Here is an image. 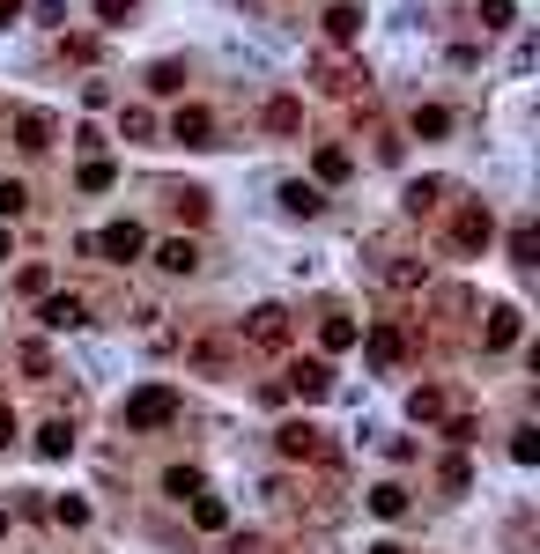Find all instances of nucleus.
Listing matches in <instances>:
<instances>
[{
    "label": "nucleus",
    "instance_id": "f257e3e1",
    "mask_svg": "<svg viewBox=\"0 0 540 554\" xmlns=\"http://www.w3.org/2000/svg\"><path fill=\"white\" fill-rule=\"evenodd\" d=\"M489 237H496L489 200H459V207H452V229H444V244H452L459 259H481V252H489Z\"/></svg>",
    "mask_w": 540,
    "mask_h": 554
},
{
    "label": "nucleus",
    "instance_id": "ea45409f",
    "mask_svg": "<svg viewBox=\"0 0 540 554\" xmlns=\"http://www.w3.org/2000/svg\"><path fill=\"white\" fill-rule=\"evenodd\" d=\"M444 436H452V444H481V422H474V414H452V422H444Z\"/></svg>",
    "mask_w": 540,
    "mask_h": 554
},
{
    "label": "nucleus",
    "instance_id": "a19ab883",
    "mask_svg": "<svg viewBox=\"0 0 540 554\" xmlns=\"http://www.w3.org/2000/svg\"><path fill=\"white\" fill-rule=\"evenodd\" d=\"M467 481H474V473H467V458H444V488H452V495H467Z\"/></svg>",
    "mask_w": 540,
    "mask_h": 554
},
{
    "label": "nucleus",
    "instance_id": "473e14b6",
    "mask_svg": "<svg viewBox=\"0 0 540 554\" xmlns=\"http://www.w3.org/2000/svg\"><path fill=\"white\" fill-rule=\"evenodd\" d=\"M15 289H23V296H52V266H45V259H30L23 274H15Z\"/></svg>",
    "mask_w": 540,
    "mask_h": 554
},
{
    "label": "nucleus",
    "instance_id": "4be33fe9",
    "mask_svg": "<svg viewBox=\"0 0 540 554\" xmlns=\"http://www.w3.org/2000/svg\"><path fill=\"white\" fill-rule=\"evenodd\" d=\"M311 170H319V185H341L348 170H356V156H348V148H333V141H326L319 156H311Z\"/></svg>",
    "mask_w": 540,
    "mask_h": 554
},
{
    "label": "nucleus",
    "instance_id": "72a5a7b5",
    "mask_svg": "<svg viewBox=\"0 0 540 554\" xmlns=\"http://www.w3.org/2000/svg\"><path fill=\"white\" fill-rule=\"evenodd\" d=\"M52 525L82 532V525H89V503H82V495H60V503H52Z\"/></svg>",
    "mask_w": 540,
    "mask_h": 554
},
{
    "label": "nucleus",
    "instance_id": "7c9ffc66",
    "mask_svg": "<svg viewBox=\"0 0 540 554\" xmlns=\"http://www.w3.org/2000/svg\"><path fill=\"white\" fill-rule=\"evenodd\" d=\"M407 414H415V422H444V392H437V385H415Z\"/></svg>",
    "mask_w": 540,
    "mask_h": 554
},
{
    "label": "nucleus",
    "instance_id": "f3484780",
    "mask_svg": "<svg viewBox=\"0 0 540 554\" xmlns=\"http://www.w3.org/2000/svg\"><path fill=\"white\" fill-rule=\"evenodd\" d=\"M326 37H333V45H356V37H363V8H356V0H333V8H326Z\"/></svg>",
    "mask_w": 540,
    "mask_h": 554
},
{
    "label": "nucleus",
    "instance_id": "f704fd0d",
    "mask_svg": "<svg viewBox=\"0 0 540 554\" xmlns=\"http://www.w3.org/2000/svg\"><path fill=\"white\" fill-rule=\"evenodd\" d=\"M481 30H518V8L511 0H481Z\"/></svg>",
    "mask_w": 540,
    "mask_h": 554
},
{
    "label": "nucleus",
    "instance_id": "412c9836",
    "mask_svg": "<svg viewBox=\"0 0 540 554\" xmlns=\"http://www.w3.org/2000/svg\"><path fill=\"white\" fill-rule=\"evenodd\" d=\"M407 133H415V141H444V133H452V111H444V104H415Z\"/></svg>",
    "mask_w": 540,
    "mask_h": 554
},
{
    "label": "nucleus",
    "instance_id": "79ce46f5",
    "mask_svg": "<svg viewBox=\"0 0 540 554\" xmlns=\"http://www.w3.org/2000/svg\"><path fill=\"white\" fill-rule=\"evenodd\" d=\"M37 23H45V30H67V0H37Z\"/></svg>",
    "mask_w": 540,
    "mask_h": 554
},
{
    "label": "nucleus",
    "instance_id": "39448f33",
    "mask_svg": "<svg viewBox=\"0 0 540 554\" xmlns=\"http://www.w3.org/2000/svg\"><path fill=\"white\" fill-rule=\"evenodd\" d=\"M89 252L111 259V266H134V259L148 252V229H141V222H111V229H97V237H89Z\"/></svg>",
    "mask_w": 540,
    "mask_h": 554
},
{
    "label": "nucleus",
    "instance_id": "49530a36",
    "mask_svg": "<svg viewBox=\"0 0 540 554\" xmlns=\"http://www.w3.org/2000/svg\"><path fill=\"white\" fill-rule=\"evenodd\" d=\"M15 259V244H8V222H0V266H8Z\"/></svg>",
    "mask_w": 540,
    "mask_h": 554
},
{
    "label": "nucleus",
    "instance_id": "c9c22d12",
    "mask_svg": "<svg viewBox=\"0 0 540 554\" xmlns=\"http://www.w3.org/2000/svg\"><path fill=\"white\" fill-rule=\"evenodd\" d=\"M163 488H171L178 503H193V495H200V473H193V466H171V473H163Z\"/></svg>",
    "mask_w": 540,
    "mask_h": 554
},
{
    "label": "nucleus",
    "instance_id": "423d86ee",
    "mask_svg": "<svg viewBox=\"0 0 540 554\" xmlns=\"http://www.w3.org/2000/svg\"><path fill=\"white\" fill-rule=\"evenodd\" d=\"M37 318H45V333H82L89 326V296L82 289H52V296H37Z\"/></svg>",
    "mask_w": 540,
    "mask_h": 554
},
{
    "label": "nucleus",
    "instance_id": "9d476101",
    "mask_svg": "<svg viewBox=\"0 0 540 554\" xmlns=\"http://www.w3.org/2000/svg\"><path fill=\"white\" fill-rule=\"evenodd\" d=\"M274 444H282V458H296V466H326V429H311V422H282Z\"/></svg>",
    "mask_w": 540,
    "mask_h": 554
},
{
    "label": "nucleus",
    "instance_id": "de8ad7c7",
    "mask_svg": "<svg viewBox=\"0 0 540 554\" xmlns=\"http://www.w3.org/2000/svg\"><path fill=\"white\" fill-rule=\"evenodd\" d=\"M370 554H407V547H393V540H378V547H370Z\"/></svg>",
    "mask_w": 540,
    "mask_h": 554
},
{
    "label": "nucleus",
    "instance_id": "f03ea898",
    "mask_svg": "<svg viewBox=\"0 0 540 554\" xmlns=\"http://www.w3.org/2000/svg\"><path fill=\"white\" fill-rule=\"evenodd\" d=\"M185 414V399L171 385H141V392H126V407H119V422L126 429H171Z\"/></svg>",
    "mask_w": 540,
    "mask_h": 554
},
{
    "label": "nucleus",
    "instance_id": "393cba45",
    "mask_svg": "<svg viewBox=\"0 0 540 554\" xmlns=\"http://www.w3.org/2000/svg\"><path fill=\"white\" fill-rule=\"evenodd\" d=\"M111 178H119V170H111V156H82V170H74V185H82V193H104Z\"/></svg>",
    "mask_w": 540,
    "mask_h": 554
},
{
    "label": "nucleus",
    "instance_id": "6e6552de",
    "mask_svg": "<svg viewBox=\"0 0 540 554\" xmlns=\"http://www.w3.org/2000/svg\"><path fill=\"white\" fill-rule=\"evenodd\" d=\"M378 281L393 296H415V289H430V259H415V252H385L378 259Z\"/></svg>",
    "mask_w": 540,
    "mask_h": 554
},
{
    "label": "nucleus",
    "instance_id": "58836bf2",
    "mask_svg": "<svg viewBox=\"0 0 540 554\" xmlns=\"http://www.w3.org/2000/svg\"><path fill=\"white\" fill-rule=\"evenodd\" d=\"M97 23H104V30H119V23H134V0H97Z\"/></svg>",
    "mask_w": 540,
    "mask_h": 554
},
{
    "label": "nucleus",
    "instance_id": "e433bc0d",
    "mask_svg": "<svg viewBox=\"0 0 540 554\" xmlns=\"http://www.w3.org/2000/svg\"><path fill=\"white\" fill-rule=\"evenodd\" d=\"M511 458H518V466H533V458H540V429H533V422L511 429Z\"/></svg>",
    "mask_w": 540,
    "mask_h": 554
},
{
    "label": "nucleus",
    "instance_id": "4468645a",
    "mask_svg": "<svg viewBox=\"0 0 540 554\" xmlns=\"http://www.w3.org/2000/svg\"><path fill=\"white\" fill-rule=\"evenodd\" d=\"M444 193H452V185H444V178H415V185H407V193H400V207H407V215H415V222H430L437 207H444Z\"/></svg>",
    "mask_w": 540,
    "mask_h": 554
},
{
    "label": "nucleus",
    "instance_id": "f8f14e48",
    "mask_svg": "<svg viewBox=\"0 0 540 554\" xmlns=\"http://www.w3.org/2000/svg\"><path fill=\"white\" fill-rule=\"evenodd\" d=\"M363 82H370V74L356 60H341V52H326V60H319V89H326V97H356Z\"/></svg>",
    "mask_w": 540,
    "mask_h": 554
},
{
    "label": "nucleus",
    "instance_id": "2eb2a0df",
    "mask_svg": "<svg viewBox=\"0 0 540 554\" xmlns=\"http://www.w3.org/2000/svg\"><path fill=\"white\" fill-rule=\"evenodd\" d=\"M356 340H363V326H356L348 311H326V318H319V348H326V355H348Z\"/></svg>",
    "mask_w": 540,
    "mask_h": 554
},
{
    "label": "nucleus",
    "instance_id": "7ed1b4c3",
    "mask_svg": "<svg viewBox=\"0 0 540 554\" xmlns=\"http://www.w3.org/2000/svg\"><path fill=\"white\" fill-rule=\"evenodd\" d=\"M289 311L282 303H259V311H245V326H237V348H252V355H282L289 348Z\"/></svg>",
    "mask_w": 540,
    "mask_h": 554
},
{
    "label": "nucleus",
    "instance_id": "2f4dec72",
    "mask_svg": "<svg viewBox=\"0 0 540 554\" xmlns=\"http://www.w3.org/2000/svg\"><path fill=\"white\" fill-rule=\"evenodd\" d=\"M23 207H30V185L23 178H0V222H15Z\"/></svg>",
    "mask_w": 540,
    "mask_h": 554
},
{
    "label": "nucleus",
    "instance_id": "a878e982",
    "mask_svg": "<svg viewBox=\"0 0 540 554\" xmlns=\"http://www.w3.org/2000/svg\"><path fill=\"white\" fill-rule=\"evenodd\" d=\"M370 510H378V518H407V488L400 481H378V488H370Z\"/></svg>",
    "mask_w": 540,
    "mask_h": 554
},
{
    "label": "nucleus",
    "instance_id": "a211bd4d",
    "mask_svg": "<svg viewBox=\"0 0 540 554\" xmlns=\"http://www.w3.org/2000/svg\"><path fill=\"white\" fill-rule=\"evenodd\" d=\"M282 207H289V215H304V222H311V215H326V185L289 178V185H282Z\"/></svg>",
    "mask_w": 540,
    "mask_h": 554
},
{
    "label": "nucleus",
    "instance_id": "4c0bfd02",
    "mask_svg": "<svg viewBox=\"0 0 540 554\" xmlns=\"http://www.w3.org/2000/svg\"><path fill=\"white\" fill-rule=\"evenodd\" d=\"M533 252H540V237H533V222H518V229H511V259H518V266H533Z\"/></svg>",
    "mask_w": 540,
    "mask_h": 554
},
{
    "label": "nucleus",
    "instance_id": "6ab92c4d",
    "mask_svg": "<svg viewBox=\"0 0 540 554\" xmlns=\"http://www.w3.org/2000/svg\"><path fill=\"white\" fill-rule=\"evenodd\" d=\"M156 266H163V274H200V244H193V237L156 244Z\"/></svg>",
    "mask_w": 540,
    "mask_h": 554
},
{
    "label": "nucleus",
    "instance_id": "c03bdc74",
    "mask_svg": "<svg viewBox=\"0 0 540 554\" xmlns=\"http://www.w3.org/2000/svg\"><path fill=\"white\" fill-rule=\"evenodd\" d=\"M230 554H267V540H245V532H237V540H230Z\"/></svg>",
    "mask_w": 540,
    "mask_h": 554
},
{
    "label": "nucleus",
    "instance_id": "c756f323",
    "mask_svg": "<svg viewBox=\"0 0 540 554\" xmlns=\"http://www.w3.org/2000/svg\"><path fill=\"white\" fill-rule=\"evenodd\" d=\"M171 215L193 229V222H208V193H193V185H185V193H171Z\"/></svg>",
    "mask_w": 540,
    "mask_h": 554
},
{
    "label": "nucleus",
    "instance_id": "a18cd8bd",
    "mask_svg": "<svg viewBox=\"0 0 540 554\" xmlns=\"http://www.w3.org/2000/svg\"><path fill=\"white\" fill-rule=\"evenodd\" d=\"M30 8V0H0V23H15V15H23Z\"/></svg>",
    "mask_w": 540,
    "mask_h": 554
},
{
    "label": "nucleus",
    "instance_id": "9b49d317",
    "mask_svg": "<svg viewBox=\"0 0 540 554\" xmlns=\"http://www.w3.org/2000/svg\"><path fill=\"white\" fill-rule=\"evenodd\" d=\"M171 141H185V148H215V111H208V104H178V111H171Z\"/></svg>",
    "mask_w": 540,
    "mask_h": 554
},
{
    "label": "nucleus",
    "instance_id": "dca6fc26",
    "mask_svg": "<svg viewBox=\"0 0 540 554\" xmlns=\"http://www.w3.org/2000/svg\"><path fill=\"white\" fill-rule=\"evenodd\" d=\"M259 126L289 141V133H304V104H296V97H267V104H259Z\"/></svg>",
    "mask_w": 540,
    "mask_h": 554
},
{
    "label": "nucleus",
    "instance_id": "ddd939ff",
    "mask_svg": "<svg viewBox=\"0 0 540 554\" xmlns=\"http://www.w3.org/2000/svg\"><path fill=\"white\" fill-rule=\"evenodd\" d=\"M356 348H370V362H378V370H393V362H407V326H370Z\"/></svg>",
    "mask_w": 540,
    "mask_h": 554
},
{
    "label": "nucleus",
    "instance_id": "c85d7f7f",
    "mask_svg": "<svg viewBox=\"0 0 540 554\" xmlns=\"http://www.w3.org/2000/svg\"><path fill=\"white\" fill-rule=\"evenodd\" d=\"M148 89H156V97H178V89H185V67H178V60H156V67H148Z\"/></svg>",
    "mask_w": 540,
    "mask_h": 554
},
{
    "label": "nucleus",
    "instance_id": "5701e85b",
    "mask_svg": "<svg viewBox=\"0 0 540 554\" xmlns=\"http://www.w3.org/2000/svg\"><path fill=\"white\" fill-rule=\"evenodd\" d=\"M193 525H200V532H222V525H230V503L200 488V495H193Z\"/></svg>",
    "mask_w": 540,
    "mask_h": 554
},
{
    "label": "nucleus",
    "instance_id": "cd10ccee",
    "mask_svg": "<svg viewBox=\"0 0 540 554\" xmlns=\"http://www.w3.org/2000/svg\"><path fill=\"white\" fill-rule=\"evenodd\" d=\"M15 362H23V377H52V348L45 340H15Z\"/></svg>",
    "mask_w": 540,
    "mask_h": 554
},
{
    "label": "nucleus",
    "instance_id": "bb28decb",
    "mask_svg": "<svg viewBox=\"0 0 540 554\" xmlns=\"http://www.w3.org/2000/svg\"><path fill=\"white\" fill-rule=\"evenodd\" d=\"M489 348H518V311H511V303L489 311Z\"/></svg>",
    "mask_w": 540,
    "mask_h": 554
},
{
    "label": "nucleus",
    "instance_id": "1a4fd4ad",
    "mask_svg": "<svg viewBox=\"0 0 540 554\" xmlns=\"http://www.w3.org/2000/svg\"><path fill=\"white\" fill-rule=\"evenodd\" d=\"M237 355H245V348H237L230 333H193V340H185V362H193V370H208V377H222Z\"/></svg>",
    "mask_w": 540,
    "mask_h": 554
},
{
    "label": "nucleus",
    "instance_id": "b1692460",
    "mask_svg": "<svg viewBox=\"0 0 540 554\" xmlns=\"http://www.w3.org/2000/svg\"><path fill=\"white\" fill-rule=\"evenodd\" d=\"M119 133H126V141H156V111H148V104H126V111H119Z\"/></svg>",
    "mask_w": 540,
    "mask_h": 554
},
{
    "label": "nucleus",
    "instance_id": "20e7f679",
    "mask_svg": "<svg viewBox=\"0 0 540 554\" xmlns=\"http://www.w3.org/2000/svg\"><path fill=\"white\" fill-rule=\"evenodd\" d=\"M326 392H333V362H326V355L289 362V370H282V399H304V407H319Z\"/></svg>",
    "mask_w": 540,
    "mask_h": 554
},
{
    "label": "nucleus",
    "instance_id": "09e8293b",
    "mask_svg": "<svg viewBox=\"0 0 540 554\" xmlns=\"http://www.w3.org/2000/svg\"><path fill=\"white\" fill-rule=\"evenodd\" d=\"M0 532H8V510H0Z\"/></svg>",
    "mask_w": 540,
    "mask_h": 554
},
{
    "label": "nucleus",
    "instance_id": "aec40b11",
    "mask_svg": "<svg viewBox=\"0 0 540 554\" xmlns=\"http://www.w3.org/2000/svg\"><path fill=\"white\" fill-rule=\"evenodd\" d=\"M30 444H37V458H67V451H74V422H67V414H52Z\"/></svg>",
    "mask_w": 540,
    "mask_h": 554
},
{
    "label": "nucleus",
    "instance_id": "37998d69",
    "mask_svg": "<svg viewBox=\"0 0 540 554\" xmlns=\"http://www.w3.org/2000/svg\"><path fill=\"white\" fill-rule=\"evenodd\" d=\"M15 436H23V422H15V414H8V407H0V451H8V444H15Z\"/></svg>",
    "mask_w": 540,
    "mask_h": 554
},
{
    "label": "nucleus",
    "instance_id": "0eeeda50",
    "mask_svg": "<svg viewBox=\"0 0 540 554\" xmlns=\"http://www.w3.org/2000/svg\"><path fill=\"white\" fill-rule=\"evenodd\" d=\"M8 133H15V148H23V156H45V148L60 141V119H52L45 104H23V111H15V126H8Z\"/></svg>",
    "mask_w": 540,
    "mask_h": 554
}]
</instances>
